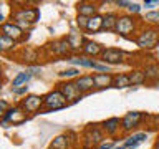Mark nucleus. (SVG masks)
Listing matches in <instances>:
<instances>
[{"mask_svg": "<svg viewBox=\"0 0 159 149\" xmlns=\"http://www.w3.org/2000/svg\"><path fill=\"white\" fill-rule=\"evenodd\" d=\"M12 93L15 96H27L28 94V86H20V88H12Z\"/></svg>", "mask_w": 159, "mask_h": 149, "instance_id": "nucleus-36", "label": "nucleus"}, {"mask_svg": "<svg viewBox=\"0 0 159 149\" xmlns=\"http://www.w3.org/2000/svg\"><path fill=\"white\" fill-rule=\"evenodd\" d=\"M101 128H103V131H104L106 136L114 139L119 133H121V119L116 118V116L108 118V119H104V121L101 123Z\"/></svg>", "mask_w": 159, "mask_h": 149, "instance_id": "nucleus-14", "label": "nucleus"}, {"mask_svg": "<svg viewBox=\"0 0 159 149\" xmlns=\"http://www.w3.org/2000/svg\"><path fill=\"white\" fill-rule=\"evenodd\" d=\"M96 73H111V68L113 66H109V65L106 63H103L101 60H93V66H91Z\"/></svg>", "mask_w": 159, "mask_h": 149, "instance_id": "nucleus-32", "label": "nucleus"}, {"mask_svg": "<svg viewBox=\"0 0 159 149\" xmlns=\"http://www.w3.org/2000/svg\"><path fill=\"white\" fill-rule=\"evenodd\" d=\"M113 76H114V74H111V73H94L93 74V79H94V86H96V89L111 88Z\"/></svg>", "mask_w": 159, "mask_h": 149, "instance_id": "nucleus-19", "label": "nucleus"}, {"mask_svg": "<svg viewBox=\"0 0 159 149\" xmlns=\"http://www.w3.org/2000/svg\"><path fill=\"white\" fill-rule=\"evenodd\" d=\"M154 149H159V144L157 142H154Z\"/></svg>", "mask_w": 159, "mask_h": 149, "instance_id": "nucleus-43", "label": "nucleus"}, {"mask_svg": "<svg viewBox=\"0 0 159 149\" xmlns=\"http://www.w3.org/2000/svg\"><path fill=\"white\" fill-rule=\"evenodd\" d=\"M124 58H126V53H124L121 48H114V47L104 48L101 56H99V60H101L103 63L109 65V66H116V65L124 63Z\"/></svg>", "mask_w": 159, "mask_h": 149, "instance_id": "nucleus-11", "label": "nucleus"}, {"mask_svg": "<svg viewBox=\"0 0 159 149\" xmlns=\"http://www.w3.org/2000/svg\"><path fill=\"white\" fill-rule=\"evenodd\" d=\"M156 128L159 129V116H156Z\"/></svg>", "mask_w": 159, "mask_h": 149, "instance_id": "nucleus-41", "label": "nucleus"}, {"mask_svg": "<svg viewBox=\"0 0 159 149\" xmlns=\"http://www.w3.org/2000/svg\"><path fill=\"white\" fill-rule=\"evenodd\" d=\"M17 42L15 40H12L10 37H7V35L0 33V50H2V53H10L13 52L15 48H17Z\"/></svg>", "mask_w": 159, "mask_h": 149, "instance_id": "nucleus-24", "label": "nucleus"}, {"mask_svg": "<svg viewBox=\"0 0 159 149\" xmlns=\"http://www.w3.org/2000/svg\"><path fill=\"white\" fill-rule=\"evenodd\" d=\"M114 3H116L119 8H128L131 2H126V0H118V2H114Z\"/></svg>", "mask_w": 159, "mask_h": 149, "instance_id": "nucleus-39", "label": "nucleus"}, {"mask_svg": "<svg viewBox=\"0 0 159 149\" xmlns=\"http://www.w3.org/2000/svg\"><path fill=\"white\" fill-rule=\"evenodd\" d=\"M71 147H75V146L71 144V141H70V138H68L66 133L57 136L52 141V144H50V149H71Z\"/></svg>", "mask_w": 159, "mask_h": 149, "instance_id": "nucleus-22", "label": "nucleus"}, {"mask_svg": "<svg viewBox=\"0 0 159 149\" xmlns=\"http://www.w3.org/2000/svg\"><path fill=\"white\" fill-rule=\"evenodd\" d=\"M30 118H32V116H28V114L22 109V106H20L18 103L13 104V106H10L8 111L2 114V121L8 123L10 126H20V124L27 123Z\"/></svg>", "mask_w": 159, "mask_h": 149, "instance_id": "nucleus-10", "label": "nucleus"}, {"mask_svg": "<svg viewBox=\"0 0 159 149\" xmlns=\"http://www.w3.org/2000/svg\"><path fill=\"white\" fill-rule=\"evenodd\" d=\"M66 106H70V104L58 88H53L47 94H43V113L58 111V109H63Z\"/></svg>", "mask_w": 159, "mask_h": 149, "instance_id": "nucleus-5", "label": "nucleus"}, {"mask_svg": "<svg viewBox=\"0 0 159 149\" xmlns=\"http://www.w3.org/2000/svg\"><path fill=\"white\" fill-rule=\"evenodd\" d=\"M126 10H128L129 15H133V17H138V15L141 13V10H143V5H139V3H136V2H131Z\"/></svg>", "mask_w": 159, "mask_h": 149, "instance_id": "nucleus-34", "label": "nucleus"}, {"mask_svg": "<svg viewBox=\"0 0 159 149\" xmlns=\"http://www.w3.org/2000/svg\"><path fill=\"white\" fill-rule=\"evenodd\" d=\"M133 40H134V43H136V47L139 50H144V52L154 50L159 45V28L144 25Z\"/></svg>", "mask_w": 159, "mask_h": 149, "instance_id": "nucleus-3", "label": "nucleus"}, {"mask_svg": "<svg viewBox=\"0 0 159 149\" xmlns=\"http://www.w3.org/2000/svg\"><path fill=\"white\" fill-rule=\"evenodd\" d=\"M78 76H81L80 74V70L78 68H66V70H63V71H60L58 73V78L61 79V81H70V79H76Z\"/></svg>", "mask_w": 159, "mask_h": 149, "instance_id": "nucleus-31", "label": "nucleus"}, {"mask_svg": "<svg viewBox=\"0 0 159 149\" xmlns=\"http://www.w3.org/2000/svg\"><path fill=\"white\" fill-rule=\"evenodd\" d=\"M66 40H68L70 47H71L73 55H81L84 42H86L88 38H84V33L80 32V30H71V32L66 35Z\"/></svg>", "mask_w": 159, "mask_h": 149, "instance_id": "nucleus-13", "label": "nucleus"}, {"mask_svg": "<svg viewBox=\"0 0 159 149\" xmlns=\"http://www.w3.org/2000/svg\"><path fill=\"white\" fill-rule=\"evenodd\" d=\"M0 32H2L3 35H7V37H10L12 40H15L17 43L25 42V40L28 38V35L25 33V30H22L17 23L10 22V20H7V22H3L2 25H0Z\"/></svg>", "mask_w": 159, "mask_h": 149, "instance_id": "nucleus-12", "label": "nucleus"}, {"mask_svg": "<svg viewBox=\"0 0 159 149\" xmlns=\"http://www.w3.org/2000/svg\"><path fill=\"white\" fill-rule=\"evenodd\" d=\"M118 17H119V13H116V12L103 13V32L114 33V30H116V23H118Z\"/></svg>", "mask_w": 159, "mask_h": 149, "instance_id": "nucleus-21", "label": "nucleus"}, {"mask_svg": "<svg viewBox=\"0 0 159 149\" xmlns=\"http://www.w3.org/2000/svg\"><path fill=\"white\" fill-rule=\"evenodd\" d=\"M129 79H131V86H138V84H144L148 81L146 79V74H144L143 70H133V71H129Z\"/></svg>", "mask_w": 159, "mask_h": 149, "instance_id": "nucleus-30", "label": "nucleus"}, {"mask_svg": "<svg viewBox=\"0 0 159 149\" xmlns=\"http://www.w3.org/2000/svg\"><path fill=\"white\" fill-rule=\"evenodd\" d=\"M106 141L101 124H88L81 133V147L83 149H96L101 142Z\"/></svg>", "mask_w": 159, "mask_h": 149, "instance_id": "nucleus-4", "label": "nucleus"}, {"mask_svg": "<svg viewBox=\"0 0 159 149\" xmlns=\"http://www.w3.org/2000/svg\"><path fill=\"white\" fill-rule=\"evenodd\" d=\"M143 71L144 74H146V79L148 81H152V83H156L159 81V65H146V66L143 68Z\"/></svg>", "mask_w": 159, "mask_h": 149, "instance_id": "nucleus-26", "label": "nucleus"}, {"mask_svg": "<svg viewBox=\"0 0 159 149\" xmlns=\"http://www.w3.org/2000/svg\"><path fill=\"white\" fill-rule=\"evenodd\" d=\"M148 139H149V133L148 131H134V133L129 134L124 141L134 142V144H143V142H146Z\"/></svg>", "mask_w": 159, "mask_h": 149, "instance_id": "nucleus-29", "label": "nucleus"}, {"mask_svg": "<svg viewBox=\"0 0 159 149\" xmlns=\"http://www.w3.org/2000/svg\"><path fill=\"white\" fill-rule=\"evenodd\" d=\"M156 5H159L157 0H144V2H143V7H146V8H149V10H152Z\"/></svg>", "mask_w": 159, "mask_h": 149, "instance_id": "nucleus-37", "label": "nucleus"}, {"mask_svg": "<svg viewBox=\"0 0 159 149\" xmlns=\"http://www.w3.org/2000/svg\"><path fill=\"white\" fill-rule=\"evenodd\" d=\"M45 52H47L48 56H55V58H70L73 55L66 37L55 38L52 42H48L45 45Z\"/></svg>", "mask_w": 159, "mask_h": 149, "instance_id": "nucleus-6", "label": "nucleus"}, {"mask_svg": "<svg viewBox=\"0 0 159 149\" xmlns=\"http://www.w3.org/2000/svg\"><path fill=\"white\" fill-rule=\"evenodd\" d=\"M17 56L23 63H35L37 60H40V52L37 48H32V47H23V48H20Z\"/></svg>", "mask_w": 159, "mask_h": 149, "instance_id": "nucleus-18", "label": "nucleus"}, {"mask_svg": "<svg viewBox=\"0 0 159 149\" xmlns=\"http://www.w3.org/2000/svg\"><path fill=\"white\" fill-rule=\"evenodd\" d=\"M32 79V74L28 71H22V73H17L12 79V88H20V86H27V83Z\"/></svg>", "mask_w": 159, "mask_h": 149, "instance_id": "nucleus-27", "label": "nucleus"}, {"mask_svg": "<svg viewBox=\"0 0 159 149\" xmlns=\"http://www.w3.org/2000/svg\"><path fill=\"white\" fill-rule=\"evenodd\" d=\"M103 50H104V47H103L101 43L94 42V40H86V42H84V47H83L81 55H84V56L94 60V58H99V56H101Z\"/></svg>", "mask_w": 159, "mask_h": 149, "instance_id": "nucleus-15", "label": "nucleus"}, {"mask_svg": "<svg viewBox=\"0 0 159 149\" xmlns=\"http://www.w3.org/2000/svg\"><path fill=\"white\" fill-rule=\"evenodd\" d=\"M66 60L70 63L78 65V66H81V68H91L93 66V60L84 56V55H71V56L66 58Z\"/></svg>", "mask_w": 159, "mask_h": 149, "instance_id": "nucleus-25", "label": "nucleus"}, {"mask_svg": "<svg viewBox=\"0 0 159 149\" xmlns=\"http://www.w3.org/2000/svg\"><path fill=\"white\" fill-rule=\"evenodd\" d=\"M88 22H89V18L88 17H83V15H76V27L80 32H86V28H88Z\"/></svg>", "mask_w": 159, "mask_h": 149, "instance_id": "nucleus-33", "label": "nucleus"}, {"mask_svg": "<svg viewBox=\"0 0 159 149\" xmlns=\"http://www.w3.org/2000/svg\"><path fill=\"white\" fill-rule=\"evenodd\" d=\"M75 83H76V86L80 88V91L83 94H88L96 89L94 86V79H93V74H81V76H78L75 79Z\"/></svg>", "mask_w": 159, "mask_h": 149, "instance_id": "nucleus-16", "label": "nucleus"}, {"mask_svg": "<svg viewBox=\"0 0 159 149\" xmlns=\"http://www.w3.org/2000/svg\"><path fill=\"white\" fill-rule=\"evenodd\" d=\"M18 104L22 106V109L28 116H35L38 113H43V96H38V94L28 93L27 96H23L20 99Z\"/></svg>", "mask_w": 159, "mask_h": 149, "instance_id": "nucleus-8", "label": "nucleus"}, {"mask_svg": "<svg viewBox=\"0 0 159 149\" xmlns=\"http://www.w3.org/2000/svg\"><path fill=\"white\" fill-rule=\"evenodd\" d=\"M156 142L159 144V134H157V138H156Z\"/></svg>", "mask_w": 159, "mask_h": 149, "instance_id": "nucleus-44", "label": "nucleus"}, {"mask_svg": "<svg viewBox=\"0 0 159 149\" xmlns=\"http://www.w3.org/2000/svg\"><path fill=\"white\" fill-rule=\"evenodd\" d=\"M114 149H126V147H124V144H116V146H114Z\"/></svg>", "mask_w": 159, "mask_h": 149, "instance_id": "nucleus-40", "label": "nucleus"}, {"mask_svg": "<svg viewBox=\"0 0 159 149\" xmlns=\"http://www.w3.org/2000/svg\"><path fill=\"white\" fill-rule=\"evenodd\" d=\"M154 84V88H156V89H159V81H156V83H152Z\"/></svg>", "mask_w": 159, "mask_h": 149, "instance_id": "nucleus-42", "label": "nucleus"}, {"mask_svg": "<svg viewBox=\"0 0 159 149\" xmlns=\"http://www.w3.org/2000/svg\"><path fill=\"white\" fill-rule=\"evenodd\" d=\"M143 23H144L143 18H139V17H133V15H129V13H119L114 33L119 35V37H123V38L133 40L138 35L139 30L143 28L141 27Z\"/></svg>", "mask_w": 159, "mask_h": 149, "instance_id": "nucleus-2", "label": "nucleus"}, {"mask_svg": "<svg viewBox=\"0 0 159 149\" xmlns=\"http://www.w3.org/2000/svg\"><path fill=\"white\" fill-rule=\"evenodd\" d=\"M40 20L38 7H15L10 13V22L17 23L22 30H30Z\"/></svg>", "mask_w": 159, "mask_h": 149, "instance_id": "nucleus-1", "label": "nucleus"}, {"mask_svg": "<svg viewBox=\"0 0 159 149\" xmlns=\"http://www.w3.org/2000/svg\"><path fill=\"white\" fill-rule=\"evenodd\" d=\"M146 118H148V114L143 113V111H129V113H126L121 118V133H124V134L134 133V129H136L143 121H146Z\"/></svg>", "mask_w": 159, "mask_h": 149, "instance_id": "nucleus-7", "label": "nucleus"}, {"mask_svg": "<svg viewBox=\"0 0 159 149\" xmlns=\"http://www.w3.org/2000/svg\"><path fill=\"white\" fill-rule=\"evenodd\" d=\"M131 86V79H129V74L128 73H118L113 76V84L111 88H116V89H124V88H129Z\"/></svg>", "mask_w": 159, "mask_h": 149, "instance_id": "nucleus-23", "label": "nucleus"}, {"mask_svg": "<svg viewBox=\"0 0 159 149\" xmlns=\"http://www.w3.org/2000/svg\"><path fill=\"white\" fill-rule=\"evenodd\" d=\"M57 88L61 91V94L65 98H66L68 104H76L81 101V98L84 94L80 91V88L76 86V83H75V79H70V81H60L57 84Z\"/></svg>", "mask_w": 159, "mask_h": 149, "instance_id": "nucleus-9", "label": "nucleus"}, {"mask_svg": "<svg viewBox=\"0 0 159 149\" xmlns=\"http://www.w3.org/2000/svg\"><path fill=\"white\" fill-rule=\"evenodd\" d=\"M103 32V13H96L94 17L89 18L88 22V28H86V35H96Z\"/></svg>", "mask_w": 159, "mask_h": 149, "instance_id": "nucleus-20", "label": "nucleus"}, {"mask_svg": "<svg viewBox=\"0 0 159 149\" xmlns=\"http://www.w3.org/2000/svg\"><path fill=\"white\" fill-rule=\"evenodd\" d=\"M143 22L148 27L159 28V10H149V12H146V15L143 17Z\"/></svg>", "mask_w": 159, "mask_h": 149, "instance_id": "nucleus-28", "label": "nucleus"}, {"mask_svg": "<svg viewBox=\"0 0 159 149\" xmlns=\"http://www.w3.org/2000/svg\"><path fill=\"white\" fill-rule=\"evenodd\" d=\"M27 71L33 76V74H38L40 71H42V68H40V66H28V68H27Z\"/></svg>", "mask_w": 159, "mask_h": 149, "instance_id": "nucleus-38", "label": "nucleus"}, {"mask_svg": "<svg viewBox=\"0 0 159 149\" xmlns=\"http://www.w3.org/2000/svg\"><path fill=\"white\" fill-rule=\"evenodd\" d=\"M76 12H78V15H83V17L91 18V17H94V15L98 13V3L96 2H86V0L78 2L76 3Z\"/></svg>", "mask_w": 159, "mask_h": 149, "instance_id": "nucleus-17", "label": "nucleus"}, {"mask_svg": "<svg viewBox=\"0 0 159 149\" xmlns=\"http://www.w3.org/2000/svg\"><path fill=\"white\" fill-rule=\"evenodd\" d=\"M114 146H116V141H114V139H111V138H108L106 141L101 142L96 149H114Z\"/></svg>", "mask_w": 159, "mask_h": 149, "instance_id": "nucleus-35", "label": "nucleus"}]
</instances>
